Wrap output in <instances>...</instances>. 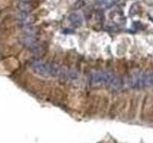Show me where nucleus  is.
Here are the masks:
<instances>
[{"label":"nucleus","mask_w":153,"mask_h":143,"mask_svg":"<svg viewBox=\"0 0 153 143\" xmlns=\"http://www.w3.org/2000/svg\"><path fill=\"white\" fill-rule=\"evenodd\" d=\"M127 85L132 89L141 90L146 88L145 84V76H143V72H134L128 76Z\"/></svg>","instance_id":"7ed1b4c3"},{"label":"nucleus","mask_w":153,"mask_h":143,"mask_svg":"<svg viewBox=\"0 0 153 143\" xmlns=\"http://www.w3.org/2000/svg\"><path fill=\"white\" fill-rule=\"evenodd\" d=\"M16 18L21 26L33 24V18L30 14V13H23V12H18L16 13Z\"/></svg>","instance_id":"20e7f679"},{"label":"nucleus","mask_w":153,"mask_h":143,"mask_svg":"<svg viewBox=\"0 0 153 143\" xmlns=\"http://www.w3.org/2000/svg\"><path fill=\"white\" fill-rule=\"evenodd\" d=\"M96 18H97V20L99 21V22H100V23H102L103 22V20H104V16H103V13H102V12H99V13L96 15Z\"/></svg>","instance_id":"6e6552de"},{"label":"nucleus","mask_w":153,"mask_h":143,"mask_svg":"<svg viewBox=\"0 0 153 143\" xmlns=\"http://www.w3.org/2000/svg\"><path fill=\"white\" fill-rule=\"evenodd\" d=\"M20 41L22 43V45L24 47H26L33 55H40L44 52V48H43V46L38 42L36 36L23 35L22 37L20 38Z\"/></svg>","instance_id":"f03ea898"},{"label":"nucleus","mask_w":153,"mask_h":143,"mask_svg":"<svg viewBox=\"0 0 153 143\" xmlns=\"http://www.w3.org/2000/svg\"><path fill=\"white\" fill-rule=\"evenodd\" d=\"M23 35H31V36H36V35L38 33V30L37 28L33 25V24H29V25H24L21 26Z\"/></svg>","instance_id":"423d86ee"},{"label":"nucleus","mask_w":153,"mask_h":143,"mask_svg":"<svg viewBox=\"0 0 153 143\" xmlns=\"http://www.w3.org/2000/svg\"><path fill=\"white\" fill-rule=\"evenodd\" d=\"M83 5H84V2L82 1V0H79V1L78 2H76V4H75V6L76 7V6H78L79 8H80V7H82L83 6Z\"/></svg>","instance_id":"1a4fd4ad"},{"label":"nucleus","mask_w":153,"mask_h":143,"mask_svg":"<svg viewBox=\"0 0 153 143\" xmlns=\"http://www.w3.org/2000/svg\"><path fill=\"white\" fill-rule=\"evenodd\" d=\"M89 79L92 85L105 86L113 91L120 90L123 86L121 76L107 71H94L90 74Z\"/></svg>","instance_id":"f257e3e1"},{"label":"nucleus","mask_w":153,"mask_h":143,"mask_svg":"<svg viewBox=\"0 0 153 143\" xmlns=\"http://www.w3.org/2000/svg\"><path fill=\"white\" fill-rule=\"evenodd\" d=\"M31 0H18V2H30Z\"/></svg>","instance_id":"9d476101"},{"label":"nucleus","mask_w":153,"mask_h":143,"mask_svg":"<svg viewBox=\"0 0 153 143\" xmlns=\"http://www.w3.org/2000/svg\"><path fill=\"white\" fill-rule=\"evenodd\" d=\"M18 12H23V13H30L32 6L30 2H18L17 4Z\"/></svg>","instance_id":"0eeeda50"},{"label":"nucleus","mask_w":153,"mask_h":143,"mask_svg":"<svg viewBox=\"0 0 153 143\" xmlns=\"http://www.w3.org/2000/svg\"><path fill=\"white\" fill-rule=\"evenodd\" d=\"M68 19H69V21L75 26H80L83 22L82 15H81V13L79 12L71 13L68 16Z\"/></svg>","instance_id":"39448f33"}]
</instances>
